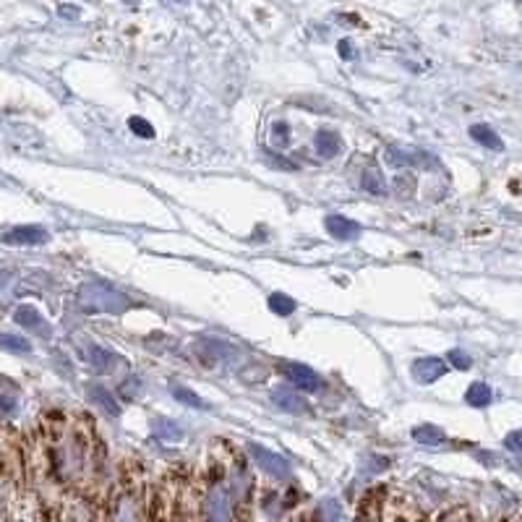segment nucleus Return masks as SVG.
Listing matches in <instances>:
<instances>
[{"instance_id": "obj_1", "label": "nucleus", "mask_w": 522, "mask_h": 522, "mask_svg": "<svg viewBox=\"0 0 522 522\" xmlns=\"http://www.w3.org/2000/svg\"><path fill=\"white\" fill-rule=\"evenodd\" d=\"M76 303L87 314H123L131 308V298L102 280H92L79 287Z\"/></svg>"}, {"instance_id": "obj_2", "label": "nucleus", "mask_w": 522, "mask_h": 522, "mask_svg": "<svg viewBox=\"0 0 522 522\" xmlns=\"http://www.w3.org/2000/svg\"><path fill=\"white\" fill-rule=\"evenodd\" d=\"M248 454L256 460V465L264 470L266 475H272V478H277V481L290 478V463H287L282 454L272 452V449H266V447H261V444H248Z\"/></svg>"}, {"instance_id": "obj_3", "label": "nucleus", "mask_w": 522, "mask_h": 522, "mask_svg": "<svg viewBox=\"0 0 522 522\" xmlns=\"http://www.w3.org/2000/svg\"><path fill=\"white\" fill-rule=\"evenodd\" d=\"M204 520L207 522H233V502L230 493L217 486L207 493L204 499Z\"/></svg>"}, {"instance_id": "obj_4", "label": "nucleus", "mask_w": 522, "mask_h": 522, "mask_svg": "<svg viewBox=\"0 0 522 522\" xmlns=\"http://www.w3.org/2000/svg\"><path fill=\"white\" fill-rule=\"evenodd\" d=\"M386 165L389 168H431V162L434 159L428 157L426 152H421V149H400V147H392L386 149Z\"/></svg>"}, {"instance_id": "obj_5", "label": "nucleus", "mask_w": 522, "mask_h": 522, "mask_svg": "<svg viewBox=\"0 0 522 522\" xmlns=\"http://www.w3.org/2000/svg\"><path fill=\"white\" fill-rule=\"evenodd\" d=\"M410 374L418 384H434L436 379H442L447 374V363L442 358H418L413 365H410Z\"/></svg>"}, {"instance_id": "obj_6", "label": "nucleus", "mask_w": 522, "mask_h": 522, "mask_svg": "<svg viewBox=\"0 0 522 522\" xmlns=\"http://www.w3.org/2000/svg\"><path fill=\"white\" fill-rule=\"evenodd\" d=\"M282 374L287 376V382L296 386V389H303V392H316L321 386L319 376L303 363H285L282 365Z\"/></svg>"}, {"instance_id": "obj_7", "label": "nucleus", "mask_w": 522, "mask_h": 522, "mask_svg": "<svg viewBox=\"0 0 522 522\" xmlns=\"http://www.w3.org/2000/svg\"><path fill=\"white\" fill-rule=\"evenodd\" d=\"M6 243L10 246H40L48 240V230L40 225H21V227H13L3 235Z\"/></svg>"}, {"instance_id": "obj_8", "label": "nucleus", "mask_w": 522, "mask_h": 522, "mask_svg": "<svg viewBox=\"0 0 522 522\" xmlns=\"http://www.w3.org/2000/svg\"><path fill=\"white\" fill-rule=\"evenodd\" d=\"M194 350H196L198 358L209 365L217 363V361H225L227 355H235V347L233 345H227V342H222V340H209V337L198 340L196 345H194Z\"/></svg>"}, {"instance_id": "obj_9", "label": "nucleus", "mask_w": 522, "mask_h": 522, "mask_svg": "<svg viewBox=\"0 0 522 522\" xmlns=\"http://www.w3.org/2000/svg\"><path fill=\"white\" fill-rule=\"evenodd\" d=\"M324 227L326 233L332 238H337V240H347V238H355L361 233V225L355 219L345 217V215H329L324 219Z\"/></svg>"}, {"instance_id": "obj_10", "label": "nucleus", "mask_w": 522, "mask_h": 522, "mask_svg": "<svg viewBox=\"0 0 522 522\" xmlns=\"http://www.w3.org/2000/svg\"><path fill=\"white\" fill-rule=\"evenodd\" d=\"M272 400H275L277 407L285 410V413H293V415L305 413V400L296 389H290V386H277L275 392H272Z\"/></svg>"}, {"instance_id": "obj_11", "label": "nucleus", "mask_w": 522, "mask_h": 522, "mask_svg": "<svg viewBox=\"0 0 522 522\" xmlns=\"http://www.w3.org/2000/svg\"><path fill=\"white\" fill-rule=\"evenodd\" d=\"M81 358H84L92 368H97V371H110V368L115 365V361H120V358H115L110 350H105V347H99V345H92V342L81 347Z\"/></svg>"}, {"instance_id": "obj_12", "label": "nucleus", "mask_w": 522, "mask_h": 522, "mask_svg": "<svg viewBox=\"0 0 522 522\" xmlns=\"http://www.w3.org/2000/svg\"><path fill=\"white\" fill-rule=\"evenodd\" d=\"M314 149L319 152V157L332 159V157H337V154H340V149H342V138H340V133H337V131L321 129L314 136Z\"/></svg>"}, {"instance_id": "obj_13", "label": "nucleus", "mask_w": 522, "mask_h": 522, "mask_svg": "<svg viewBox=\"0 0 522 522\" xmlns=\"http://www.w3.org/2000/svg\"><path fill=\"white\" fill-rule=\"evenodd\" d=\"M152 434L157 436L159 442L177 444L183 439V428H180L175 421H170V418H154V421H152Z\"/></svg>"}, {"instance_id": "obj_14", "label": "nucleus", "mask_w": 522, "mask_h": 522, "mask_svg": "<svg viewBox=\"0 0 522 522\" xmlns=\"http://www.w3.org/2000/svg\"><path fill=\"white\" fill-rule=\"evenodd\" d=\"M470 136H473V141H478V144L486 149H493V152H502L504 149V141L499 138V133H496L491 126H486V123L470 126Z\"/></svg>"}, {"instance_id": "obj_15", "label": "nucleus", "mask_w": 522, "mask_h": 522, "mask_svg": "<svg viewBox=\"0 0 522 522\" xmlns=\"http://www.w3.org/2000/svg\"><path fill=\"white\" fill-rule=\"evenodd\" d=\"M13 319H16L21 326L31 329V332H48V324H45V319H42V314L34 305H19Z\"/></svg>"}, {"instance_id": "obj_16", "label": "nucleus", "mask_w": 522, "mask_h": 522, "mask_svg": "<svg viewBox=\"0 0 522 522\" xmlns=\"http://www.w3.org/2000/svg\"><path fill=\"white\" fill-rule=\"evenodd\" d=\"M413 439L418 444H423V447H439V444H444V431L439 428V426H431V423H423L418 426L413 431Z\"/></svg>"}, {"instance_id": "obj_17", "label": "nucleus", "mask_w": 522, "mask_h": 522, "mask_svg": "<svg viewBox=\"0 0 522 522\" xmlns=\"http://www.w3.org/2000/svg\"><path fill=\"white\" fill-rule=\"evenodd\" d=\"M491 386L486 384V382H473V384L467 386V394H465V400H467V405H473V407H486V405H491Z\"/></svg>"}, {"instance_id": "obj_18", "label": "nucleus", "mask_w": 522, "mask_h": 522, "mask_svg": "<svg viewBox=\"0 0 522 522\" xmlns=\"http://www.w3.org/2000/svg\"><path fill=\"white\" fill-rule=\"evenodd\" d=\"M170 392H173V397H175L177 403H183V405H188V407H196V410H209V405L198 397L194 389H188V386H177V384H173L170 386Z\"/></svg>"}, {"instance_id": "obj_19", "label": "nucleus", "mask_w": 522, "mask_h": 522, "mask_svg": "<svg viewBox=\"0 0 522 522\" xmlns=\"http://www.w3.org/2000/svg\"><path fill=\"white\" fill-rule=\"evenodd\" d=\"M89 394H92V397L97 400V405H99V407H102V410H105L108 415H118V413H120V405L115 403V397H113V394H110L102 384L92 386V389H89Z\"/></svg>"}, {"instance_id": "obj_20", "label": "nucleus", "mask_w": 522, "mask_h": 522, "mask_svg": "<svg viewBox=\"0 0 522 522\" xmlns=\"http://www.w3.org/2000/svg\"><path fill=\"white\" fill-rule=\"evenodd\" d=\"M266 303H269V311L277 316H290L296 311V300L290 296H285V293H272Z\"/></svg>"}, {"instance_id": "obj_21", "label": "nucleus", "mask_w": 522, "mask_h": 522, "mask_svg": "<svg viewBox=\"0 0 522 522\" xmlns=\"http://www.w3.org/2000/svg\"><path fill=\"white\" fill-rule=\"evenodd\" d=\"M363 188L368 191V194H374V196H384V194H386L384 177H382V173H379L376 168H365V173H363Z\"/></svg>"}, {"instance_id": "obj_22", "label": "nucleus", "mask_w": 522, "mask_h": 522, "mask_svg": "<svg viewBox=\"0 0 522 522\" xmlns=\"http://www.w3.org/2000/svg\"><path fill=\"white\" fill-rule=\"evenodd\" d=\"M0 347L8 350V353H29L31 350L29 340L16 337V335H0Z\"/></svg>"}, {"instance_id": "obj_23", "label": "nucleus", "mask_w": 522, "mask_h": 522, "mask_svg": "<svg viewBox=\"0 0 522 522\" xmlns=\"http://www.w3.org/2000/svg\"><path fill=\"white\" fill-rule=\"evenodd\" d=\"M115 522H138V507L131 499H123L115 509Z\"/></svg>"}, {"instance_id": "obj_24", "label": "nucleus", "mask_w": 522, "mask_h": 522, "mask_svg": "<svg viewBox=\"0 0 522 522\" xmlns=\"http://www.w3.org/2000/svg\"><path fill=\"white\" fill-rule=\"evenodd\" d=\"M340 517H342V507L337 499L321 502V522H340Z\"/></svg>"}, {"instance_id": "obj_25", "label": "nucleus", "mask_w": 522, "mask_h": 522, "mask_svg": "<svg viewBox=\"0 0 522 522\" xmlns=\"http://www.w3.org/2000/svg\"><path fill=\"white\" fill-rule=\"evenodd\" d=\"M129 129L136 133V136H141V138H152L154 136V129H152V123H147L144 118H129Z\"/></svg>"}, {"instance_id": "obj_26", "label": "nucleus", "mask_w": 522, "mask_h": 522, "mask_svg": "<svg viewBox=\"0 0 522 522\" xmlns=\"http://www.w3.org/2000/svg\"><path fill=\"white\" fill-rule=\"evenodd\" d=\"M449 361H452V365L454 368H460V371H467V368L473 365L470 355L463 353V350H452V353H449Z\"/></svg>"}, {"instance_id": "obj_27", "label": "nucleus", "mask_w": 522, "mask_h": 522, "mask_svg": "<svg viewBox=\"0 0 522 522\" xmlns=\"http://www.w3.org/2000/svg\"><path fill=\"white\" fill-rule=\"evenodd\" d=\"M272 129H275V131H272V136H275V141L280 144V147L290 141V126H287V123H275Z\"/></svg>"}, {"instance_id": "obj_28", "label": "nucleus", "mask_w": 522, "mask_h": 522, "mask_svg": "<svg viewBox=\"0 0 522 522\" xmlns=\"http://www.w3.org/2000/svg\"><path fill=\"white\" fill-rule=\"evenodd\" d=\"M504 447H507L509 452L522 454V431H512V434H507V439H504Z\"/></svg>"}, {"instance_id": "obj_29", "label": "nucleus", "mask_w": 522, "mask_h": 522, "mask_svg": "<svg viewBox=\"0 0 522 522\" xmlns=\"http://www.w3.org/2000/svg\"><path fill=\"white\" fill-rule=\"evenodd\" d=\"M337 50H340V58H342V60H353L355 58V50L347 40L340 42V45H337Z\"/></svg>"}, {"instance_id": "obj_30", "label": "nucleus", "mask_w": 522, "mask_h": 522, "mask_svg": "<svg viewBox=\"0 0 522 522\" xmlns=\"http://www.w3.org/2000/svg\"><path fill=\"white\" fill-rule=\"evenodd\" d=\"M60 13H63V16H79V10H73V8H63Z\"/></svg>"}, {"instance_id": "obj_31", "label": "nucleus", "mask_w": 522, "mask_h": 522, "mask_svg": "<svg viewBox=\"0 0 522 522\" xmlns=\"http://www.w3.org/2000/svg\"><path fill=\"white\" fill-rule=\"evenodd\" d=\"M3 290H6V280L0 277V296H3Z\"/></svg>"}, {"instance_id": "obj_32", "label": "nucleus", "mask_w": 522, "mask_h": 522, "mask_svg": "<svg viewBox=\"0 0 522 522\" xmlns=\"http://www.w3.org/2000/svg\"><path fill=\"white\" fill-rule=\"evenodd\" d=\"M170 3H180V0H170Z\"/></svg>"}]
</instances>
